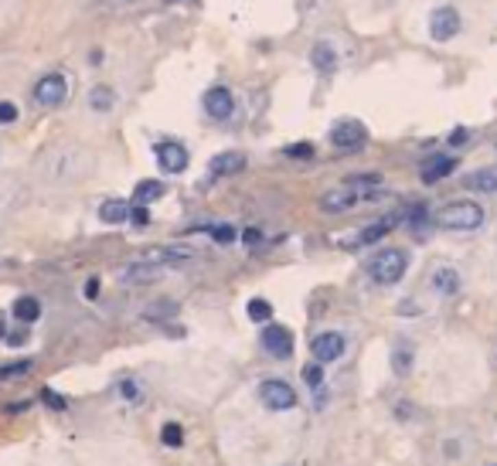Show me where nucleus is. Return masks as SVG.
I'll return each instance as SVG.
<instances>
[{"label":"nucleus","mask_w":497,"mask_h":466,"mask_svg":"<svg viewBox=\"0 0 497 466\" xmlns=\"http://www.w3.org/2000/svg\"><path fill=\"white\" fill-rule=\"evenodd\" d=\"M439 225L446 232H474L484 225V208L474 201H453L439 211Z\"/></svg>","instance_id":"f257e3e1"},{"label":"nucleus","mask_w":497,"mask_h":466,"mask_svg":"<svg viewBox=\"0 0 497 466\" xmlns=\"http://www.w3.org/2000/svg\"><path fill=\"white\" fill-rule=\"evenodd\" d=\"M405 266H409V256L402 249H385V252H378L368 262V276L378 282V286H396L405 276Z\"/></svg>","instance_id":"f03ea898"},{"label":"nucleus","mask_w":497,"mask_h":466,"mask_svg":"<svg viewBox=\"0 0 497 466\" xmlns=\"http://www.w3.org/2000/svg\"><path fill=\"white\" fill-rule=\"evenodd\" d=\"M372 194H375V191L358 187V184H348V181H344L341 187H334V191H327V194L320 197V208L330 211V214H337V211H351V208L372 201Z\"/></svg>","instance_id":"7ed1b4c3"},{"label":"nucleus","mask_w":497,"mask_h":466,"mask_svg":"<svg viewBox=\"0 0 497 466\" xmlns=\"http://www.w3.org/2000/svg\"><path fill=\"white\" fill-rule=\"evenodd\" d=\"M460 27H463V17H460V10L450 7V3H443V7H436V10L429 14V38H433V41H453V38L460 34Z\"/></svg>","instance_id":"20e7f679"},{"label":"nucleus","mask_w":497,"mask_h":466,"mask_svg":"<svg viewBox=\"0 0 497 466\" xmlns=\"http://www.w3.org/2000/svg\"><path fill=\"white\" fill-rule=\"evenodd\" d=\"M259 344H263V351H266L269 358L287 361V358L293 354V330H290V327H283V323H266V330H263Z\"/></svg>","instance_id":"39448f33"},{"label":"nucleus","mask_w":497,"mask_h":466,"mask_svg":"<svg viewBox=\"0 0 497 466\" xmlns=\"http://www.w3.org/2000/svg\"><path fill=\"white\" fill-rule=\"evenodd\" d=\"M259 402L273 412H287V408L297 405V391H293V384H287L280 378H269V381L259 384Z\"/></svg>","instance_id":"423d86ee"},{"label":"nucleus","mask_w":497,"mask_h":466,"mask_svg":"<svg viewBox=\"0 0 497 466\" xmlns=\"http://www.w3.org/2000/svg\"><path fill=\"white\" fill-rule=\"evenodd\" d=\"M344 351H348V341H344V334H337V330H324V334H317V337L310 341V354H313L320 365L341 361Z\"/></svg>","instance_id":"0eeeda50"},{"label":"nucleus","mask_w":497,"mask_h":466,"mask_svg":"<svg viewBox=\"0 0 497 466\" xmlns=\"http://www.w3.org/2000/svg\"><path fill=\"white\" fill-rule=\"evenodd\" d=\"M154 157H157V164H160V171H164V174H184V171H188V164H191L188 150H184L181 143H174V140L157 143V147H154Z\"/></svg>","instance_id":"6e6552de"},{"label":"nucleus","mask_w":497,"mask_h":466,"mask_svg":"<svg viewBox=\"0 0 497 466\" xmlns=\"http://www.w3.org/2000/svg\"><path fill=\"white\" fill-rule=\"evenodd\" d=\"M65 99H69V82H65V75L48 72V75L38 79V86H34V102H38V106H62Z\"/></svg>","instance_id":"1a4fd4ad"},{"label":"nucleus","mask_w":497,"mask_h":466,"mask_svg":"<svg viewBox=\"0 0 497 466\" xmlns=\"http://www.w3.org/2000/svg\"><path fill=\"white\" fill-rule=\"evenodd\" d=\"M365 140H368V130L358 119H341V123L330 126V143L337 150H358Z\"/></svg>","instance_id":"9d476101"},{"label":"nucleus","mask_w":497,"mask_h":466,"mask_svg":"<svg viewBox=\"0 0 497 466\" xmlns=\"http://www.w3.org/2000/svg\"><path fill=\"white\" fill-rule=\"evenodd\" d=\"M201 106H204L208 119H215V123H225V119H232V112H235V99H232V93H228L225 86L208 89L204 99H201Z\"/></svg>","instance_id":"9b49d317"},{"label":"nucleus","mask_w":497,"mask_h":466,"mask_svg":"<svg viewBox=\"0 0 497 466\" xmlns=\"http://www.w3.org/2000/svg\"><path fill=\"white\" fill-rule=\"evenodd\" d=\"M143 262H154V266H167V262H191L195 252L184 249V245H150L140 252Z\"/></svg>","instance_id":"f8f14e48"},{"label":"nucleus","mask_w":497,"mask_h":466,"mask_svg":"<svg viewBox=\"0 0 497 466\" xmlns=\"http://www.w3.org/2000/svg\"><path fill=\"white\" fill-rule=\"evenodd\" d=\"M453 171H457V157H450V154H433V157L422 160L419 177H422L426 184H436V181H443V177L453 174Z\"/></svg>","instance_id":"ddd939ff"},{"label":"nucleus","mask_w":497,"mask_h":466,"mask_svg":"<svg viewBox=\"0 0 497 466\" xmlns=\"http://www.w3.org/2000/svg\"><path fill=\"white\" fill-rule=\"evenodd\" d=\"M396 228V218H385V221H375V225H368V228H361L354 238H344L341 245L344 249H358V245H375V242H382L389 232Z\"/></svg>","instance_id":"4468645a"},{"label":"nucleus","mask_w":497,"mask_h":466,"mask_svg":"<svg viewBox=\"0 0 497 466\" xmlns=\"http://www.w3.org/2000/svg\"><path fill=\"white\" fill-rule=\"evenodd\" d=\"M429 286H433L439 296H457L460 286H463V280H460L457 266H436L433 276H429Z\"/></svg>","instance_id":"2eb2a0df"},{"label":"nucleus","mask_w":497,"mask_h":466,"mask_svg":"<svg viewBox=\"0 0 497 466\" xmlns=\"http://www.w3.org/2000/svg\"><path fill=\"white\" fill-rule=\"evenodd\" d=\"M310 65L320 72V75H334L337 72V48L327 45V41H317L310 48Z\"/></svg>","instance_id":"dca6fc26"},{"label":"nucleus","mask_w":497,"mask_h":466,"mask_svg":"<svg viewBox=\"0 0 497 466\" xmlns=\"http://www.w3.org/2000/svg\"><path fill=\"white\" fill-rule=\"evenodd\" d=\"M242 167H245V154H239V150L218 154V157H211V164H208V171H211L215 177H228V174H239Z\"/></svg>","instance_id":"f3484780"},{"label":"nucleus","mask_w":497,"mask_h":466,"mask_svg":"<svg viewBox=\"0 0 497 466\" xmlns=\"http://www.w3.org/2000/svg\"><path fill=\"white\" fill-rule=\"evenodd\" d=\"M164 276V269L160 266H154V262H133V266H126V269H119V282H154V280H160Z\"/></svg>","instance_id":"a211bd4d"},{"label":"nucleus","mask_w":497,"mask_h":466,"mask_svg":"<svg viewBox=\"0 0 497 466\" xmlns=\"http://www.w3.org/2000/svg\"><path fill=\"white\" fill-rule=\"evenodd\" d=\"M99 218L106 225H123V221H130V204L119 197H109L99 204Z\"/></svg>","instance_id":"6ab92c4d"},{"label":"nucleus","mask_w":497,"mask_h":466,"mask_svg":"<svg viewBox=\"0 0 497 466\" xmlns=\"http://www.w3.org/2000/svg\"><path fill=\"white\" fill-rule=\"evenodd\" d=\"M467 187L470 191H484V194H494L497 191V167H481L467 177Z\"/></svg>","instance_id":"aec40b11"},{"label":"nucleus","mask_w":497,"mask_h":466,"mask_svg":"<svg viewBox=\"0 0 497 466\" xmlns=\"http://www.w3.org/2000/svg\"><path fill=\"white\" fill-rule=\"evenodd\" d=\"M14 317H17L21 323H34V320L41 317V303H38L34 296H17V299H14Z\"/></svg>","instance_id":"412c9836"},{"label":"nucleus","mask_w":497,"mask_h":466,"mask_svg":"<svg viewBox=\"0 0 497 466\" xmlns=\"http://www.w3.org/2000/svg\"><path fill=\"white\" fill-rule=\"evenodd\" d=\"M392 368H396L398 378H405V374L412 371V344L409 341H398L396 347H392Z\"/></svg>","instance_id":"4be33fe9"},{"label":"nucleus","mask_w":497,"mask_h":466,"mask_svg":"<svg viewBox=\"0 0 497 466\" xmlns=\"http://www.w3.org/2000/svg\"><path fill=\"white\" fill-rule=\"evenodd\" d=\"M164 194H167V187L160 184V181H140L136 191H133V204H150V201H157Z\"/></svg>","instance_id":"5701e85b"},{"label":"nucleus","mask_w":497,"mask_h":466,"mask_svg":"<svg viewBox=\"0 0 497 466\" xmlns=\"http://www.w3.org/2000/svg\"><path fill=\"white\" fill-rule=\"evenodd\" d=\"M89 106H93L96 112H109V109L116 106V93H112L109 86H96V89L89 93Z\"/></svg>","instance_id":"b1692460"},{"label":"nucleus","mask_w":497,"mask_h":466,"mask_svg":"<svg viewBox=\"0 0 497 466\" xmlns=\"http://www.w3.org/2000/svg\"><path fill=\"white\" fill-rule=\"evenodd\" d=\"M249 320L252 323H269L273 320V306L266 299H249Z\"/></svg>","instance_id":"393cba45"},{"label":"nucleus","mask_w":497,"mask_h":466,"mask_svg":"<svg viewBox=\"0 0 497 466\" xmlns=\"http://www.w3.org/2000/svg\"><path fill=\"white\" fill-rule=\"evenodd\" d=\"M204 232H208L218 245H232V242L239 238V232H235L232 225H211V228H204Z\"/></svg>","instance_id":"a878e982"},{"label":"nucleus","mask_w":497,"mask_h":466,"mask_svg":"<svg viewBox=\"0 0 497 466\" xmlns=\"http://www.w3.org/2000/svg\"><path fill=\"white\" fill-rule=\"evenodd\" d=\"M160 439H164V446H171V450H178V446L184 443V429H181L178 422H167V426L160 429Z\"/></svg>","instance_id":"bb28decb"},{"label":"nucleus","mask_w":497,"mask_h":466,"mask_svg":"<svg viewBox=\"0 0 497 466\" xmlns=\"http://www.w3.org/2000/svg\"><path fill=\"white\" fill-rule=\"evenodd\" d=\"M283 154L293 157V160H310V157H313V143H290Z\"/></svg>","instance_id":"cd10ccee"},{"label":"nucleus","mask_w":497,"mask_h":466,"mask_svg":"<svg viewBox=\"0 0 497 466\" xmlns=\"http://www.w3.org/2000/svg\"><path fill=\"white\" fill-rule=\"evenodd\" d=\"M300 374H303V381H306L310 388H320V381H324V368H320V361H317V365H306Z\"/></svg>","instance_id":"c85d7f7f"},{"label":"nucleus","mask_w":497,"mask_h":466,"mask_svg":"<svg viewBox=\"0 0 497 466\" xmlns=\"http://www.w3.org/2000/svg\"><path fill=\"white\" fill-rule=\"evenodd\" d=\"M130 221H133L136 228L150 225V211H147V204H133V208H130Z\"/></svg>","instance_id":"c756f323"},{"label":"nucleus","mask_w":497,"mask_h":466,"mask_svg":"<svg viewBox=\"0 0 497 466\" xmlns=\"http://www.w3.org/2000/svg\"><path fill=\"white\" fill-rule=\"evenodd\" d=\"M119 395H123L126 402H140V384L126 378V381H119Z\"/></svg>","instance_id":"7c9ffc66"},{"label":"nucleus","mask_w":497,"mask_h":466,"mask_svg":"<svg viewBox=\"0 0 497 466\" xmlns=\"http://www.w3.org/2000/svg\"><path fill=\"white\" fill-rule=\"evenodd\" d=\"M41 402H45L48 408H55V412H62V408H65V398H62L58 391H51V388H45V391H41Z\"/></svg>","instance_id":"2f4dec72"},{"label":"nucleus","mask_w":497,"mask_h":466,"mask_svg":"<svg viewBox=\"0 0 497 466\" xmlns=\"http://www.w3.org/2000/svg\"><path fill=\"white\" fill-rule=\"evenodd\" d=\"M31 371V361H17V365H7L0 368V378H21V374Z\"/></svg>","instance_id":"473e14b6"},{"label":"nucleus","mask_w":497,"mask_h":466,"mask_svg":"<svg viewBox=\"0 0 497 466\" xmlns=\"http://www.w3.org/2000/svg\"><path fill=\"white\" fill-rule=\"evenodd\" d=\"M14 119H17V106L14 102H0V126H7Z\"/></svg>","instance_id":"72a5a7b5"},{"label":"nucleus","mask_w":497,"mask_h":466,"mask_svg":"<svg viewBox=\"0 0 497 466\" xmlns=\"http://www.w3.org/2000/svg\"><path fill=\"white\" fill-rule=\"evenodd\" d=\"M242 242H245V245H259V242H263V232H259V228H245V232H242Z\"/></svg>","instance_id":"f704fd0d"},{"label":"nucleus","mask_w":497,"mask_h":466,"mask_svg":"<svg viewBox=\"0 0 497 466\" xmlns=\"http://www.w3.org/2000/svg\"><path fill=\"white\" fill-rule=\"evenodd\" d=\"M99 296V280H89L86 282V299H96Z\"/></svg>","instance_id":"c9c22d12"},{"label":"nucleus","mask_w":497,"mask_h":466,"mask_svg":"<svg viewBox=\"0 0 497 466\" xmlns=\"http://www.w3.org/2000/svg\"><path fill=\"white\" fill-rule=\"evenodd\" d=\"M0 337H3V323H0Z\"/></svg>","instance_id":"e433bc0d"}]
</instances>
